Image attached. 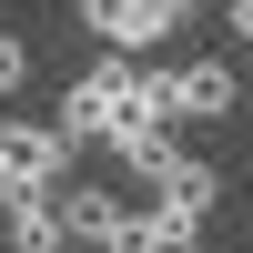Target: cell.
Segmentation results:
<instances>
[{"mask_svg":"<svg viewBox=\"0 0 253 253\" xmlns=\"http://www.w3.org/2000/svg\"><path fill=\"white\" fill-rule=\"evenodd\" d=\"M132 71H142V61L101 41V51H91V71H81L71 91H61V112H51V122H61L71 142H112V122H122V101H132Z\"/></svg>","mask_w":253,"mask_h":253,"instance_id":"cell-1","label":"cell"},{"mask_svg":"<svg viewBox=\"0 0 253 253\" xmlns=\"http://www.w3.org/2000/svg\"><path fill=\"white\" fill-rule=\"evenodd\" d=\"M61 223H71L81 253H152L142 243V213H122L112 182H61Z\"/></svg>","mask_w":253,"mask_h":253,"instance_id":"cell-2","label":"cell"},{"mask_svg":"<svg viewBox=\"0 0 253 253\" xmlns=\"http://www.w3.org/2000/svg\"><path fill=\"white\" fill-rule=\"evenodd\" d=\"M71 152L81 142L61 122H10V193H61L71 182Z\"/></svg>","mask_w":253,"mask_h":253,"instance_id":"cell-3","label":"cell"},{"mask_svg":"<svg viewBox=\"0 0 253 253\" xmlns=\"http://www.w3.org/2000/svg\"><path fill=\"white\" fill-rule=\"evenodd\" d=\"M81 31L112 41V51H152V41L172 31V10H162V0H81Z\"/></svg>","mask_w":253,"mask_h":253,"instance_id":"cell-4","label":"cell"},{"mask_svg":"<svg viewBox=\"0 0 253 253\" xmlns=\"http://www.w3.org/2000/svg\"><path fill=\"white\" fill-rule=\"evenodd\" d=\"M233 101H243L233 61H182L172 71V122H233Z\"/></svg>","mask_w":253,"mask_h":253,"instance_id":"cell-5","label":"cell"},{"mask_svg":"<svg viewBox=\"0 0 253 253\" xmlns=\"http://www.w3.org/2000/svg\"><path fill=\"white\" fill-rule=\"evenodd\" d=\"M0 213H10V253H71L61 193H0Z\"/></svg>","mask_w":253,"mask_h":253,"instance_id":"cell-6","label":"cell"},{"mask_svg":"<svg viewBox=\"0 0 253 253\" xmlns=\"http://www.w3.org/2000/svg\"><path fill=\"white\" fill-rule=\"evenodd\" d=\"M152 193L182 203V213H213V203H223V172H213V162H193V152H172V172H162Z\"/></svg>","mask_w":253,"mask_h":253,"instance_id":"cell-7","label":"cell"},{"mask_svg":"<svg viewBox=\"0 0 253 253\" xmlns=\"http://www.w3.org/2000/svg\"><path fill=\"white\" fill-rule=\"evenodd\" d=\"M142 243H152V253L203 243V213H182V203H162V193H152V213H142Z\"/></svg>","mask_w":253,"mask_h":253,"instance_id":"cell-8","label":"cell"},{"mask_svg":"<svg viewBox=\"0 0 253 253\" xmlns=\"http://www.w3.org/2000/svg\"><path fill=\"white\" fill-rule=\"evenodd\" d=\"M20 91H31V41L0 31V101H20Z\"/></svg>","mask_w":253,"mask_h":253,"instance_id":"cell-9","label":"cell"},{"mask_svg":"<svg viewBox=\"0 0 253 253\" xmlns=\"http://www.w3.org/2000/svg\"><path fill=\"white\" fill-rule=\"evenodd\" d=\"M223 20H233V41H253V0H223Z\"/></svg>","mask_w":253,"mask_h":253,"instance_id":"cell-10","label":"cell"},{"mask_svg":"<svg viewBox=\"0 0 253 253\" xmlns=\"http://www.w3.org/2000/svg\"><path fill=\"white\" fill-rule=\"evenodd\" d=\"M0 193H10V122H0Z\"/></svg>","mask_w":253,"mask_h":253,"instance_id":"cell-11","label":"cell"},{"mask_svg":"<svg viewBox=\"0 0 253 253\" xmlns=\"http://www.w3.org/2000/svg\"><path fill=\"white\" fill-rule=\"evenodd\" d=\"M162 10H172V20H182V10H203V0H162Z\"/></svg>","mask_w":253,"mask_h":253,"instance_id":"cell-12","label":"cell"},{"mask_svg":"<svg viewBox=\"0 0 253 253\" xmlns=\"http://www.w3.org/2000/svg\"><path fill=\"white\" fill-rule=\"evenodd\" d=\"M182 253H203V243H182Z\"/></svg>","mask_w":253,"mask_h":253,"instance_id":"cell-13","label":"cell"}]
</instances>
